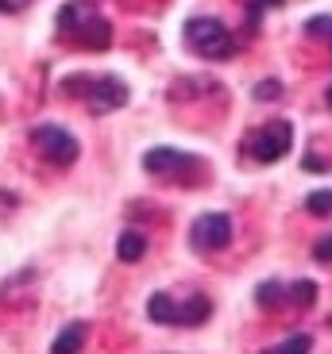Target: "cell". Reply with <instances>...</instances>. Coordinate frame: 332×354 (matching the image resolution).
I'll return each mask as SVG.
<instances>
[{
	"instance_id": "5",
	"label": "cell",
	"mask_w": 332,
	"mask_h": 354,
	"mask_svg": "<svg viewBox=\"0 0 332 354\" xmlns=\"http://www.w3.org/2000/svg\"><path fill=\"white\" fill-rule=\"evenodd\" d=\"M290 142H294V127L286 120H270V124L255 127L247 139H243V151L252 154L255 162H279L282 154L290 151Z\"/></svg>"
},
{
	"instance_id": "16",
	"label": "cell",
	"mask_w": 332,
	"mask_h": 354,
	"mask_svg": "<svg viewBox=\"0 0 332 354\" xmlns=\"http://www.w3.org/2000/svg\"><path fill=\"white\" fill-rule=\"evenodd\" d=\"M270 93L279 97V81H263L259 85V100H270Z\"/></svg>"
},
{
	"instance_id": "3",
	"label": "cell",
	"mask_w": 332,
	"mask_h": 354,
	"mask_svg": "<svg viewBox=\"0 0 332 354\" xmlns=\"http://www.w3.org/2000/svg\"><path fill=\"white\" fill-rule=\"evenodd\" d=\"M213 312V301L193 292V297H171V292H155L151 301H147V316L155 324H166V328H201Z\"/></svg>"
},
{
	"instance_id": "11",
	"label": "cell",
	"mask_w": 332,
	"mask_h": 354,
	"mask_svg": "<svg viewBox=\"0 0 332 354\" xmlns=\"http://www.w3.org/2000/svg\"><path fill=\"white\" fill-rule=\"evenodd\" d=\"M147 254V235L143 231H124L116 239V258L120 262H139Z\"/></svg>"
},
{
	"instance_id": "13",
	"label": "cell",
	"mask_w": 332,
	"mask_h": 354,
	"mask_svg": "<svg viewBox=\"0 0 332 354\" xmlns=\"http://www.w3.org/2000/svg\"><path fill=\"white\" fill-rule=\"evenodd\" d=\"M306 208L313 216H332V193L329 189H317V193H309L306 196Z\"/></svg>"
},
{
	"instance_id": "1",
	"label": "cell",
	"mask_w": 332,
	"mask_h": 354,
	"mask_svg": "<svg viewBox=\"0 0 332 354\" xmlns=\"http://www.w3.org/2000/svg\"><path fill=\"white\" fill-rule=\"evenodd\" d=\"M58 35L81 50H105L112 43V27L89 0H70L58 8Z\"/></svg>"
},
{
	"instance_id": "10",
	"label": "cell",
	"mask_w": 332,
	"mask_h": 354,
	"mask_svg": "<svg viewBox=\"0 0 332 354\" xmlns=\"http://www.w3.org/2000/svg\"><path fill=\"white\" fill-rule=\"evenodd\" d=\"M85 335H89V324H70V328H62V335L54 339L51 354H81V346H85Z\"/></svg>"
},
{
	"instance_id": "14",
	"label": "cell",
	"mask_w": 332,
	"mask_h": 354,
	"mask_svg": "<svg viewBox=\"0 0 332 354\" xmlns=\"http://www.w3.org/2000/svg\"><path fill=\"white\" fill-rule=\"evenodd\" d=\"M306 35H324L332 43V19L329 16H317V19H309L306 24Z\"/></svg>"
},
{
	"instance_id": "4",
	"label": "cell",
	"mask_w": 332,
	"mask_h": 354,
	"mask_svg": "<svg viewBox=\"0 0 332 354\" xmlns=\"http://www.w3.org/2000/svg\"><path fill=\"white\" fill-rule=\"evenodd\" d=\"M66 88L78 93L93 115L116 112V108L128 104V85L120 77H70V81H66Z\"/></svg>"
},
{
	"instance_id": "12",
	"label": "cell",
	"mask_w": 332,
	"mask_h": 354,
	"mask_svg": "<svg viewBox=\"0 0 332 354\" xmlns=\"http://www.w3.org/2000/svg\"><path fill=\"white\" fill-rule=\"evenodd\" d=\"M309 351H313V339H309L306 331H297V335L282 339V343H274L270 351H263V354H309Z\"/></svg>"
},
{
	"instance_id": "17",
	"label": "cell",
	"mask_w": 332,
	"mask_h": 354,
	"mask_svg": "<svg viewBox=\"0 0 332 354\" xmlns=\"http://www.w3.org/2000/svg\"><path fill=\"white\" fill-rule=\"evenodd\" d=\"M27 0H0V12H24Z\"/></svg>"
},
{
	"instance_id": "7",
	"label": "cell",
	"mask_w": 332,
	"mask_h": 354,
	"mask_svg": "<svg viewBox=\"0 0 332 354\" xmlns=\"http://www.w3.org/2000/svg\"><path fill=\"white\" fill-rule=\"evenodd\" d=\"M189 243L198 254H216V250H225L232 243V220L225 212H205L193 220L189 227Z\"/></svg>"
},
{
	"instance_id": "9",
	"label": "cell",
	"mask_w": 332,
	"mask_h": 354,
	"mask_svg": "<svg viewBox=\"0 0 332 354\" xmlns=\"http://www.w3.org/2000/svg\"><path fill=\"white\" fill-rule=\"evenodd\" d=\"M143 169L155 177H182V174H201V158L174 147H155L143 154Z\"/></svg>"
},
{
	"instance_id": "6",
	"label": "cell",
	"mask_w": 332,
	"mask_h": 354,
	"mask_svg": "<svg viewBox=\"0 0 332 354\" xmlns=\"http://www.w3.org/2000/svg\"><path fill=\"white\" fill-rule=\"evenodd\" d=\"M259 304L263 308H309L317 301V285L313 281H263L259 285Z\"/></svg>"
},
{
	"instance_id": "15",
	"label": "cell",
	"mask_w": 332,
	"mask_h": 354,
	"mask_svg": "<svg viewBox=\"0 0 332 354\" xmlns=\"http://www.w3.org/2000/svg\"><path fill=\"white\" fill-rule=\"evenodd\" d=\"M313 258L317 262H332V235H324V239L313 247Z\"/></svg>"
},
{
	"instance_id": "8",
	"label": "cell",
	"mask_w": 332,
	"mask_h": 354,
	"mask_svg": "<svg viewBox=\"0 0 332 354\" xmlns=\"http://www.w3.org/2000/svg\"><path fill=\"white\" fill-rule=\"evenodd\" d=\"M31 147H35L46 162H54V166H70V162L78 158V139L58 124H39L35 131H31Z\"/></svg>"
},
{
	"instance_id": "2",
	"label": "cell",
	"mask_w": 332,
	"mask_h": 354,
	"mask_svg": "<svg viewBox=\"0 0 332 354\" xmlns=\"http://www.w3.org/2000/svg\"><path fill=\"white\" fill-rule=\"evenodd\" d=\"M182 39H186V46L198 54V58H205V62H228V58L240 50L236 35L213 16H193L186 24V31H182Z\"/></svg>"
},
{
	"instance_id": "18",
	"label": "cell",
	"mask_w": 332,
	"mask_h": 354,
	"mask_svg": "<svg viewBox=\"0 0 332 354\" xmlns=\"http://www.w3.org/2000/svg\"><path fill=\"white\" fill-rule=\"evenodd\" d=\"M329 108H332V85H329Z\"/></svg>"
}]
</instances>
